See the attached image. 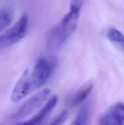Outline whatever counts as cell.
Instances as JSON below:
<instances>
[{
    "mask_svg": "<svg viewBox=\"0 0 124 125\" xmlns=\"http://www.w3.org/2000/svg\"><path fill=\"white\" fill-rule=\"evenodd\" d=\"M28 17L24 13L19 20L0 36V49L17 43L24 37L27 30Z\"/></svg>",
    "mask_w": 124,
    "mask_h": 125,
    "instance_id": "obj_2",
    "label": "cell"
},
{
    "mask_svg": "<svg viewBox=\"0 0 124 125\" xmlns=\"http://www.w3.org/2000/svg\"><path fill=\"white\" fill-rule=\"evenodd\" d=\"M34 90L30 72L27 69L13 88L11 94V100L14 103L19 102Z\"/></svg>",
    "mask_w": 124,
    "mask_h": 125,
    "instance_id": "obj_5",
    "label": "cell"
},
{
    "mask_svg": "<svg viewBox=\"0 0 124 125\" xmlns=\"http://www.w3.org/2000/svg\"><path fill=\"white\" fill-rule=\"evenodd\" d=\"M98 125H124V103H117L100 118Z\"/></svg>",
    "mask_w": 124,
    "mask_h": 125,
    "instance_id": "obj_6",
    "label": "cell"
},
{
    "mask_svg": "<svg viewBox=\"0 0 124 125\" xmlns=\"http://www.w3.org/2000/svg\"><path fill=\"white\" fill-rule=\"evenodd\" d=\"M107 37L113 43L124 50V35L121 32L114 28L109 29L107 32Z\"/></svg>",
    "mask_w": 124,
    "mask_h": 125,
    "instance_id": "obj_10",
    "label": "cell"
},
{
    "mask_svg": "<svg viewBox=\"0 0 124 125\" xmlns=\"http://www.w3.org/2000/svg\"><path fill=\"white\" fill-rule=\"evenodd\" d=\"M52 67L46 59H37L32 72L30 73L34 90L42 86L51 76Z\"/></svg>",
    "mask_w": 124,
    "mask_h": 125,
    "instance_id": "obj_4",
    "label": "cell"
},
{
    "mask_svg": "<svg viewBox=\"0 0 124 125\" xmlns=\"http://www.w3.org/2000/svg\"><path fill=\"white\" fill-rule=\"evenodd\" d=\"M83 3V1L71 2L69 12L51 31L48 40L50 49L55 50L60 48L75 31Z\"/></svg>",
    "mask_w": 124,
    "mask_h": 125,
    "instance_id": "obj_1",
    "label": "cell"
},
{
    "mask_svg": "<svg viewBox=\"0 0 124 125\" xmlns=\"http://www.w3.org/2000/svg\"><path fill=\"white\" fill-rule=\"evenodd\" d=\"M69 117V112L65 110L61 112L49 125H63Z\"/></svg>",
    "mask_w": 124,
    "mask_h": 125,
    "instance_id": "obj_12",
    "label": "cell"
},
{
    "mask_svg": "<svg viewBox=\"0 0 124 125\" xmlns=\"http://www.w3.org/2000/svg\"><path fill=\"white\" fill-rule=\"evenodd\" d=\"M58 103V96L53 95L49 98L44 107L32 118L16 125H43L48 118Z\"/></svg>",
    "mask_w": 124,
    "mask_h": 125,
    "instance_id": "obj_7",
    "label": "cell"
},
{
    "mask_svg": "<svg viewBox=\"0 0 124 125\" xmlns=\"http://www.w3.org/2000/svg\"><path fill=\"white\" fill-rule=\"evenodd\" d=\"M91 117V104H85L78 112L71 125H89Z\"/></svg>",
    "mask_w": 124,
    "mask_h": 125,
    "instance_id": "obj_9",
    "label": "cell"
},
{
    "mask_svg": "<svg viewBox=\"0 0 124 125\" xmlns=\"http://www.w3.org/2000/svg\"><path fill=\"white\" fill-rule=\"evenodd\" d=\"M50 94L51 91L48 89H43L39 92L38 94L28 100L21 107L13 118L17 120L22 119L31 114L42 106L43 104L47 100Z\"/></svg>",
    "mask_w": 124,
    "mask_h": 125,
    "instance_id": "obj_3",
    "label": "cell"
},
{
    "mask_svg": "<svg viewBox=\"0 0 124 125\" xmlns=\"http://www.w3.org/2000/svg\"><path fill=\"white\" fill-rule=\"evenodd\" d=\"M93 89L92 83H88L83 85L68 98L67 104L71 107H74L85 101Z\"/></svg>",
    "mask_w": 124,
    "mask_h": 125,
    "instance_id": "obj_8",
    "label": "cell"
},
{
    "mask_svg": "<svg viewBox=\"0 0 124 125\" xmlns=\"http://www.w3.org/2000/svg\"><path fill=\"white\" fill-rule=\"evenodd\" d=\"M12 21V17L8 10H0V32L9 26Z\"/></svg>",
    "mask_w": 124,
    "mask_h": 125,
    "instance_id": "obj_11",
    "label": "cell"
}]
</instances>
